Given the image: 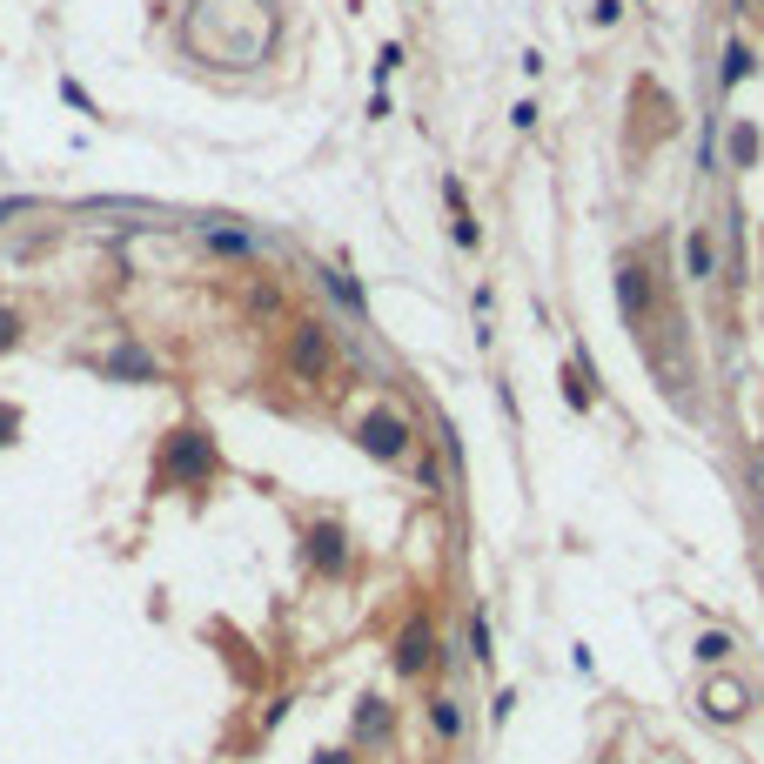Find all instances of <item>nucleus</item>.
<instances>
[{"label": "nucleus", "mask_w": 764, "mask_h": 764, "mask_svg": "<svg viewBox=\"0 0 764 764\" xmlns=\"http://www.w3.org/2000/svg\"><path fill=\"white\" fill-rule=\"evenodd\" d=\"M356 436H362V450L376 456V463H403L409 443H416V436H409V423L396 416V409H376V416H362Z\"/></svg>", "instance_id": "obj_1"}, {"label": "nucleus", "mask_w": 764, "mask_h": 764, "mask_svg": "<svg viewBox=\"0 0 764 764\" xmlns=\"http://www.w3.org/2000/svg\"><path fill=\"white\" fill-rule=\"evenodd\" d=\"M168 476H188V483H208V476H215V450H208L202 429H175V443H168Z\"/></svg>", "instance_id": "obj_2"}, {"label": "nucleus", "mask_w": 764, "mask_h": 764, "mask_svg": "<svg viewBox=\"0 0 764 764\" xmlns=\"http://www.w3.org/2000/svg\"><path fill=\"white\" fill-rule=\"evenodd\" d=\"M309 563L322 577H342V570H349V530H342V523H315L309 530Z\"/></svg>", "instance_id": "obj_3"}, {"label": "nucleus", "mask_w": 764, "mask_h": 764, "mask_svg": "<svg viewBox=\"0 0 764 764\" xmlns=\"http://www.w3.org/2000/svg\"><path fill=\"white\" fill-rule=\"evenodd\" d=\"M289 369H295V376H309V382L329 376V342H322V329H315V322H302V329H295V342H289Z\"/></svg>", "instance_id": "obj_4"}, {"label": "nucleus", "mask_w": 764, "mask_h": 764, "mask_svg": "<svg viewBox=\"0 0 764 764\" xmlns=\"http://www.w3.org/2000/svg\"><path fill=\"white\" fill-rule=\"evenodd\" d=\"M429 644H436V637H429V624H409L403 637H396V671L416 677V671L429 664Z\"/></svg>", "instance_id": "obj_5"}, {"label": "nucleus", "mask_w": 764, "mask_h": 764, "mask_svg": "<svg viewBox=\"0 0 764 764\" xmlns=\"http://www.w3.org/2000/svg\"><path fill=\"white\" fill-rule=\"evenodd\" d=\"M617 295H624V315H630V322H644V309H651V282H644V269H637V262H624V269H617Z\"/></svg>", "instance_id": "obj_6"}, {"label": "nucleus", "mask_w": 764, "mask_h": 764, "mask_svg": "<svg viewBox=\"0 0 764 764\" xmlns=\"http://www.w3.org/2000/svg\"><path fill=\"white\" fill-rule=\"evenodd\" d=\"M744 704H751V697H744V684H731V677L704 691V711H711V718H744Z\"/></svg>", "instance_id": "obj_7"}, {"label": "nucleus", "mask_w": 764, "mask_h": 764, "mask_svg": "<svg viewBox=\"0 0 764 764\" xmlns=\"http://www.w3.org/2000/svg\"><path fill=\"white\" fill-rule=\"evenodd\" d=\"M429 724H436L443 738H463V704H456V697H429Z\"/></svg>", "instance_id": "obj_8"}, {"label": "nucleus", "mask_w": 764, "mask_h": 764, "mask_svg": "<svg viewBox=\"0 0 764 764\" xmlns=\"http://www.w3.org/2000/svg\"><path fill=\"white\" fill-rule=\"evenodd\" d=\"M108 369H114V376H155V362L141 356V349H121V356H114Z\"/></svg>", "instance_id": "obj_9"}, {"label": "nucleus", "mask_w": 764, "mask_h": 764, "mask_svg": "<svg viewBox=\"0 0 764 764\" xmlns=\"http://www.w3.org/2000/svg\"><path fill=\"white\" fill-rule=\"evenodd\" d=\"M684 262H691V275L704 282V275H711V242H704V235H691V248H684Z\"/></svg>", "instance_id": "obj_10"}, {"label": "nucleus", "mask_w": 764, "mask_h": 764, "mask_svg": "<svg viewBox=\"0 0 764 764\" xmlns=\"http://www.w3.org/2000/svg\"><path fill=\"white\" fill-rule=\"evenodd\" d=\"M382 731H389V718H382V704H376V697H369V711H362V724H356V738L369 744V738H382Z\"/></svg>", "instance_id": "obj_11"}, {"label": "nucleus", "mask_w": 764, "mask_h": 764, "mask_svg": "<svg viewBox=\"0 0 764 764\" xmlns=\"http://www.w3.org/2000/svg\"><path fill=\"white\" fill-rule=\"evenodd\" d=\"M470 644H476V651H470L476 664H490V657H496V651H490V624H483V610L470 617Z\"/></svg>", "instance_id": "obj_12"}, {"label": "nucleus", "mask_w": 764, "mask_h": 764, "mask_svg": "<svg viewBox=\"0 0 764 764\" xmlns=\"http://www.w3.org/2000/svg\"><path fill=\"white\" fill-rule=\"evenodd\" d=\"M697 657H704V664H724V657H731V637H718V630L697 637Z\"/></svg>", "instance_id": "obj_13"}, {"label": "nucleus", "mask_w": 764, "mask_h": 764, "mask_svg": "<svg viewBox=\"0 0 764 764\" xmlns=\"http://www.w3.org/2000/svg\"><path fill=\"white\" fill-rule=\"evenodd\" d=\"M731 155L751 161V155H758V135H751V128H738V135H731Z\"/></svg>", "instance_id": "obj_14"}, {"label": "nucleus", "mask_w": 764, "mask_h": 764, "mask_svg": "<svg viewBox=\"0 0 764 764\" xmlns=\"http://www.w3.org/2000/svg\"><path fill=\"white\" fill-rule=\"evenodd\" d=\"M14 336H21V315L0 309V349H14Z\"/></svg>", "instance_id": "obj_15"}, {"label": "nucleus", "mask_w": 764, "mask_h": 764, "mask_svg": "<svg viewBox=\"0 0 764 764\" xmlns=\"http://www.w3.org/2000/svg\"><path fill=\"white\" fill-rule=\"evenodd\" d=\"M396 68H403V47L389 41V47H382V54H376V74H396Z\"/></svg>", "instance_id": "obj_16"}, {"label": "nucleus", "mask_w": 764, "mask_h": 764, "mask_svg": "<svg viewBox=\"0 0 764 764\" xmlns=\"http://www.w3.org/2000/svg\"><path fill=\"white\" fill-rule=\"evenodd\" d=\"M7 436H14V409L0 403V443H7Z\"/></svg>", "instance_id": "obj_17"}, {"label": "nucleus", "mask_w": 764, "mask_h": 764, "mask_svg": "<svg viewBox=\"0 0 764 764\" xmlns=\"http://www.w3.org/2000/svg\"><path fill=\"white\" fill-rule=\"evenodd\" d=\"M315 764H349V758H342V751H322V758H315Z\"/></svg>", "instance_id": "obj_18"}, {"label": "nucleus", "mask_w": 764, "mask_h": 764, "mask_svg": "<svg viewBox=\"0 0 764 764\" xmlns=\"http://www.w3.org/2000/svg\"><path fill=\"white\" fill-rule=\"evenodd\" d=\"M7 215H21V202H0V222H7Z\"/></svg>", "instance_id": "obj_19"}]
</instances>
